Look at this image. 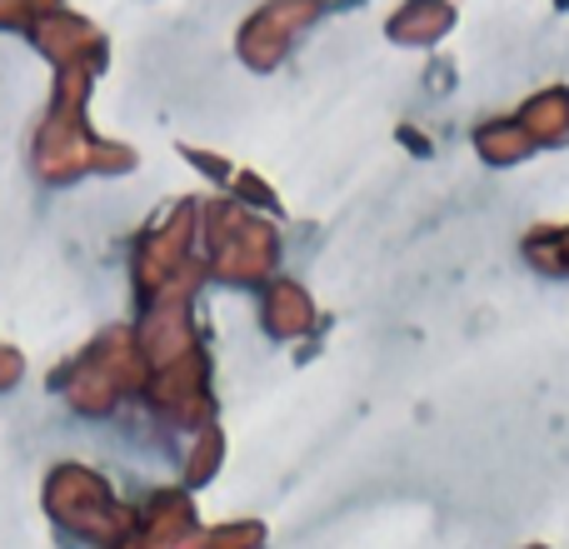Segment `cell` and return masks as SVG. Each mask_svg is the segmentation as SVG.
I'll return each mask as SVG.
<instances>
[{"label": "cell", "mask_w": 569, "mask_h": 549, "mask_svg": "<svg viewBox=\"0 0 569 549\" xmlns=\"http://www.w3.org/2000/svg\"><path fill=\"white\" fill-rule=\"evenodd\" d=\"M560 6H569V0H560Z\"/></svg>", "instance_id": "1"}]
</instances>
